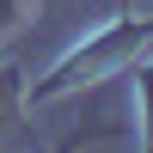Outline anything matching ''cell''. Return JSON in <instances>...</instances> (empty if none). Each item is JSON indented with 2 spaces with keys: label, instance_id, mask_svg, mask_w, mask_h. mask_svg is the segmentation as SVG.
I'll use <instances>...</instances> for the list:
<instances>
[{
  "label": "cell",
  "instance_id": "cell-1",
  "mask_svg": "<svg viewBox=\"0 0 153 153\" xmlns=\"http://www.w3.org/2000/svg\"><path fill=\"white\" fill-rule=\"evenodd\" d=\"M141 92H147V110H153V68L141 74Z\"/></svg>",
  "mask_w": 153,
  "mask_h": 153
},
{
  "label": "cell",
  "instance_id": "cell-2",
  "mask_svg": "<svg viewBox=\"0 0 153 153\" xmlns=\"http://www.w3.org/2000/svg\"><path fill=\"white\" fill-rule=\"evenodd\" d=\"M55 153H68V147H55Z\"/></svg>",
  "mask_w": 153,
  "mask_h": 153
}]
</instances>
